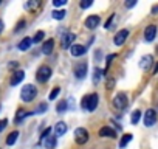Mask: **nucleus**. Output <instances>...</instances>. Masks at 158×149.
<instances>
[{
  "label": "nucleus",
  "instance_id": "obj_29",
  "mask_svg": "<svg viewBox=\"0 0 158 149\" xmlns=\"http://www.w3.org/2000/svg\"><path fill=\"white\" fill-rule=\"evenodd\" d=\"M92 5H93V2H92V0H82V2L79 3V6H81L82 10H87V8H90Z\"/></svg>",
  "mask_w": 158,
  "mask_h": 149
},
{
  "label": "nucleus",
  "instance_id": "obj_24",
  "mask_svg": "<svg viewBox=\"0 0 158 149\" xmlns=\"http://www.w3.org/2000/svg\"><path fill=\"white\" fill-rule=\"evenodd\" d=\"M30 113H25L23 110H17V115H16V120H14V123L16 124H20L22 121H23V118H27Z\"/></svg>",
  "mask_w": 158,
  "mask_h": 149
},
{
  "label": "nucleus",
  "instance_id": "obj_2",
  "mask_svg": "<svg viewBox=\"0 0 158 149\" xmlns=\"http://www.w3.org/2000/svg\"><path fill=\"white\" fill-rule=\"evenodd\" d=\"M36 95H37V89H36L33 84H27V86H23L22 90H20V100H22L23 103H31V101L36 98Z\"/></svg>",
  "mask_w": 158,
  "mask_h": 149
},
{
  "label": "nucleus",
  "instance_id": "obj_37",
  "mask_svg": "<svg viewBox=\"0 0 158 149\" xmlns=\"http://www.w3.org/2000/svg\"><path fill=\"white\" fill-rule=\"evenodd\" d=\"M136 5V0H130V2H126V8H133Z\"/></svg>",
  "mask_w": 158,
  "mask_h": 149
},
{
  "label": "nucleus",
  "instance_id": "obj_5",
  "mask_svg": "<svg viewBox=\"0 0 158 149\" xmlns=\"http://www.w3.org/2000/svg\"><path fill=\"white\" fill-rule=\"evenodd\" d=\"M73 71H74L76 79H84V78L87 76V71H89V65H87V62H77V64L74 65Z\"/></svg>",
  "mask_w": 158,
  "mask_h": 149
},
{
  "label": "nucleus",
  "instance_id": "obj_14",
  "mask_svg": "<svg viewBox=\"0 0 158 149\" xmlns=\"http://www.w3.org/2000/svg\"><path fill=\"white\" fill-rule=\"evenodd\" d=\"M99 137H104V138H116V132L110 127V126H104L99 129Z\"/></svg>",
  "mask_w": 158,
  "mask_h": 149
},
{
  "label": "nucleus",
  "instance_id": "obj_3",
  "mask_svg": "<svg viewBox=\"0 0 158 149\" xmlns=\"http://www.w3.org/2000/svg\"><path fill=\"white\" fill-rule=\"evenodd\" d=\"M51 68L48 67V65H42V67H39L37 68V71H36V81L37 83H40V84H44V83H47L50 78H51Z\"/></svg>",
  "mask_w": 158,
  "mask_h": 149
},
{
  "label": "nucleus",
  "instance_id": "obj_10",
  "mask_svg": "<svg viewBox=\"0 0 158 149\" xmlns=\"http://www.w3.org/2000/svg\"><path fill=\"white\" fill-rule=\"evenodd\" d=\"M101 23V17L99 16H89L87 19H85V28H89V30H95V28H98V25Z\"/></svg>",
  "mask_w": 158,
  "mask_h": 149
},
{
  "label": "nucleus",
  "instance_id": "obj_34",
  "mask_svg": "<svg viewBox=\"0 0 158 149\" xmlns=\"http://www.w3.org/2000/svg\"><path fill=\"white\" fill-rule=\"evenodd\" d=\"M37 5H39V2H28V3H25V10H30V8L37 6Z\"/></svg>",
  "mask_w": 158,
  "mask_h": 149
},
{
  "label": "nucleus",
  "instance_id": "obj_13",
  "mask_svg": "<svg viewBox=\"0 0 158 149\" xmlns=\"http://www.w3.org/2000/svg\"><path fill=\"white\" fill-rule=\"evenodd\" d=\"M152 64H153V56H152V54H146V56H143L141 61H139V67H141L143 70H149V68L152 67Z\"/></svg>",
  "mask_w": 158,
  "mask_h": 149
},
{
  "label": "nucleus",
  "instance_id": "obj_6",
  "mask_svg": "<svg viewBox=\"0 0 158 149\" xmlns=\"http://www.w3.org/2000/svg\"><path fill=\"white\" fill-rule=\"evenodd\" d=\"M127 104H129L127 95H126L124 92H119V93H116V96L113 98V106H115L116 109L123 110V109H126V107H127Z\"/></svg>",
  "mask_w": 158,
  "mask_h": 149
},
{
  "label": "nucleus",
  "instance_id": "obj_20",
  "mask_svg": "<svg viewBox=\"0 0 158 149\" xmlns=\"http://www.w3.org/2000/svg\"><path fill=\"white\" fill-rule=\"evenodd\" d=\"M104 76V73H102V70L101 68H98V67H95L93 68V84L96 86L99 81H101V78Z\"/></svg>",
  "mask_w": 158,
  "mask_h": 149
},
{
  "label": "nucleus",
  "instance_id": "obj_36",
  "mask_svg": "<svg viewBox=\"0 0 158 149\" xmlns=\"http://www.w3.org/2000/svg\"><path fill=\"white\" fill-rule=\"evenodd\" d=\"M25 25H27V22H25V20H20V22L17 23V27H16V31H20V30H22Z\"/></svg>",
  "mask_w": 158,
  "mask_h": 149
},
{
  "label": "nucleus",
  "instance_id": "obj_19",
  "mask_svg": "<svg viewBox=\"0 0 158 149\" xmlns=\"http://www.w3.org/2000/svg\"><path fill=\"white\" fill-rule=\"evenodd\" d=\"M42 143H44L45 149H54V147H56V137H54V135H50V137H47Z\"/></svg>",
  "mask_w": 158,
  "mask_h": 149
},
{
  "label": "nucleus",
  "instance_id": "obj_26",
  "mask_svg": "<svg viewBox=\"0 0 158 149\" xmlns=\"http://www.w3.org/2000/svg\"><path fill=\"white\" fill-rule=\"evenodd\" d=\"M139 118H141V110H133V112H132V117H130L132 124H138Z\"/></svg>",
  "mask_w": 158,
  "mask_h": 149
},
{
  "label": "nucleus",
  "instance_id": "obj_23",
  "mask_svg": "<svg viewBox=\"0 0 158 149\" xmlns=\"http://www.w3.org/2000/svg\"><path fill=\"white\" fill-rule=\"evenodd\" d=\"M65 14H67V11H65V10H56V11H53V13H51L53 19H56V20H62V19L65 17Z\"/></svg>",
  "mask_w": 158,
  "mask_h": 149
},
{
  "label": "nucleus",
  "instance_id": "obj_32",
  "mask_svg": "<svg viewBox=\"0 0 158 149\" xmlns=\"http://www.w3.org/2000/svg\"><path fill=\"white\" fill-rule=\"evenodd\" d=\"M113 19H115V14H112V16H110V17L107 19V22H106V25H104V27H106L107 30H109V28L112 27V22H113Z\"/></svg>",
  "mask_w": 158,
  "mask_h": 149
},
{
  "label": "nucleus",
  "instance_id": "obj_30",
  "mask_svg": "<svg viewBox=\"0 0 158 149\" xmlns=\"http://www.w3.org/2000/svg\"><path fill=\"white\" fill-rule=\"evenodd\" d=\"M50 134H51V127H47L45 130H42V134H40V143H42L47 137H50Z\"/></svg>",
  "mask_w": 158,
  "mask_h": 149
},
{
  "label": "nucleus",
  "instance_id": "obj_4",
  "mask_svg": "<svg viewBox=\"0 0 158 149\" xmlns=\"http://www.w3.org/2000/svg\"><path fill=\"white\" fill-rule=\"evenodd\" d=\"M89 138H90L89 137V130L85 127H77L74 130V141L77 144H85L89 141Z\"/></svg>",
  "mask_w": 158,
  "mask_h": 149
},
{
  "label": "nucleus",
  "instance_id": "obj_12",
  "mask_svg": "<svg viewBox=\"0 0 158 149\" xmlns=\"http://www.w3.org/2000/svg\"><path fill=\"white\" fill-rule=\"evenodd\" d=\"M70 53H71V56H84L85 53H87V47H84V45H79V44H74V45H71L70 47Z\"/></svg>",
  "mask_w": 158,
  "mask_h": 149
},
{
  "label": "nucleus",
  "instance_id": "obj_27",
  "mask_svg": "<svg viewBox=\"0 0 158 149\" xmlns=\"http://www.w3.org/2000/svg\"><path fill=\"white\" fill-rule=\"evenodd\" d=\"M56 110H57L59 113H64V112L67 110V101H65V100H62L60 103H57V106H56Z\"/></svg>",
  "mask_w": 158,
  "mask_h": 149
},
{
  "label": "nucleus",
  "instance_id": "obj_25",
  "mask_svg": "<svg viewBox=\"0 0 158 149\" xmlns=\"http://www.w3.org/2000/svg\"><path fill=\"white\" fill-rule=\"evenodd\" d=\"M48 110V104L47 103H42V104H39V107L33 112V113H36V115H42V113H45Z\"/></svg>",
  "mask_w": 158,
  "mask_h": 149
},
{
  "label": "nucleus",
  "instance_id": "obj_16",
  "mask_svg": "<svg viewBox=\"0 0 158 149\" xmlns=\"http://www.w3.org/2000/svg\"><path fill=\"white\" fill-rule=\"evenodd\" d=\"M74 39H76V36H74L73 33H67V34H64V37H62V47H64V48L71 47Z\"/></svg>",
  "mask_w": 158,
  "mask_h": 149
},
{
  "label": "nucleus",
  "instance_id": "obj_18",
  "mask_svg": "<svg viewBox=\"0 0 158 149\" xmlns=\"http://www.w3.org/2000/svg\"><path fill=\"white\" fill-rule=\"evenodd\" d=\"M31 44H33V40H31V37H23L20 42H19V45H17V48L20 50V51H27L30 47H31Z\"/></svg>",
  "mask_w": 158,
  "mask_h": 149
},
{
  "label": "nucleus",
  "instance_id": "obj_15",
  "mask_svg": "<svg viewBox=\"0 0 158 149\" xmlns=\"http://www.w3.org/2000/svg\"><path fill=\"white\" fill-rule=\"evenodd\" d=\"M65 134H67V124L64 121L56 123V126H54V137H64Z\"/></svg>",
  "mask_w": 158,
  "mask_h": 149
},
{
  "label": "nucleus",
  "instance_id": "obj_7",
  "mask_svg": "<svg viewBox=\"0 0 158 149\" xmlns=\"http://www.w3.org/2000/svg\"><path fill=\"white\" fill-rule=\"evenodd\" d=\"M143 121H144V126H146V127H152V126L156 123V112H155L153 109L146 110V112H144Z\"/></svg>",
  "mask_w": 158,
  "mask_h": 149
},
{
  "label": "nucleus",
  "instance_id": "obj_40",
  "mask_svg": "<svg viewBox=\"0 0 158 149\" xmlns=\"http://www.w3.org/2000/svg\"><path fill=\"white\" fill-rule=\"evenodd\" d=\"M3 30H5V25H3V20H0V34L3 33Z\"/></svg>",
  "mask_w": 158,
  "mask_h": 149
},
{
  "label": "nucleus",
  "instance_id": "obj_31",
  "mask_svg": "<svg viewBox=\"0 0 158 149\" xmlns=\"http://www.w3.org/2000/svg\"><path fill=\"white\" fill-rule=\"evenodd\" d=\"M59 93H60V87H56V89H53V90H51V93H50V96H48V98H50V100H56V96H57Z\"/></svg>",
  "mask_w": 158,
  "mask_h": 149
},
{
  "label": "nucleus",
  "instance_id": "obj_35",
  "mask_svg": "<svg viewBox=\"0 0 158 149\" xmlns=\"http://www.w3.org/2000/svg\"><path fill=\"white\" fill-rule=\"evenodd\" d=\"M8 126V120H0V132Z\"/></svg>",
  "mask_w": 158,
  "mask_h": 149
},
{
  "label": "nucleus",
  "instance_id": "obj_8",
  "mask_svg": "<svg viewBox=\"0 0 158 149\" xmlns=\"http://www.w3.org/2000/svg\"><path fill=\"white\" fill-rule=\"evenodd\" d=\"M155 37H156V25H147L144 30V40L152 42Z\"/></svg>",
  "mask_w": 158,
  "mask_h": 149
},
{
  "label": "nucleus",
  "instance_id": "obj_38",
  "mask_svg": "<svg viewBox=\"0 0 158 149\" xmlns=\"http://www.w3.org/2000/svg\"><path fill=\"white\" fill-rule=\"evenodd\" d=\"M152 14H158V5H153L152 6Z\"/></svg>",
  "mask_w": 158,
  "mask_h": 149
},
{
  "label": "nucleus",
  "instance_id": "obj_17",
  "mask_svg": "<svg viewBox=\"0 0 158 149\" xmlns=\"http://www.w3.org/2000/svg\"><path fill=\"white\" fill-rule=\"evenodd\" d=\"M53 48H54V40H53V39H48V40L44 42V45H42V53H44V54H51V53H53Z\"/></svg>",
  "mask_w": 158,
  "mask_h": 149
},
{
  "label": "nucleus",
  "instance_id": "obj_39",
  "mask_svg": "<svg viewBox=\"0 0 158 149\" xmlns=\"http://www.w3.org/2000/svg\"><path fill=\"white\" fill-rule=\"evenodd\" d=\"M113 84H115V81L112 79V81H109L107 83V89H113Z\"/></svg>",
  "mask_w": 158,
  "mask_h": 149
},
{
  "label": "nucleus",
  "instance_id": "obj_42",
  "mask_svg": "<svg viewBox=\"0 0 158 149\" xmlns=\"http://www.w3.org/2000/svg\"><path fill=\"white\" fill-rule=\"evenodd\" d=\"M158 73V62L155 64V68H153V74H156Z\"/></svg>",
  "mask_w": 158,
  "mask_h": 149
},
{
  "label": "nucleus",
  "instance_id": "obj_28",
  "mask_svg": "<svg viewBox=\"0 0 158 149\" xmlns=\"http://www.w3.org/2000/svg\"><path fill=\"white\" fill-rule=\"evenodd\" d=\"M44 37H45V33H44V31H37V33H36V36H34L31 40H33V42H36V44H39V42H42V40H44Z\"/></svg>",
  "mask_w": 158,
  "mask_h": 149
},
{
  "label": "nucleus",
  "instance_id": "obj_43",
  "mask_svg": "<svg viewBox=\"0 0 158 149\" xmlns=\"http://www.w3.org/2000/svg\"><path fill=\"white\" fill-rule=\"evenodd\" d=\"M0 5H2V2H0Z\"/></svg>",
  "mask_w": 158,
  "mask_h": 149
},
{
  "label": "nucleus",
  "instance_id": "obj_22",
  "mask_svg": "<svg viewBox=\"0 0 158 149\" xmlns=\"http://www.w3.org/2000/svg\"><path fill=\"white\" fill-rule=\"evenodd\" d=\"M132 138H133L132 134H126V135H123V138H121V141H119V147H126V146L132 141Z\"/></svg>",
  "mask_w": 158,
  "mask_h": 149
},
{
  "label": "nucleus",
  "instance_id": "obj_9",
  "mask_svg": "<svg viewBox=\"0 0 158 149\" xmlns=\"http://www.w3.org/2000/svg\"><path fill=\"white\" fill-rule=\"evenodd\" d=\"M25 78V71L23 70H16L13 74H11V79H10V84L11 86H19Z\"/></svg>",
  "mask_w": 158,
  "mask_h": 149
},
{
  "label": "nucleus",
  "instance_id": "obj_1",
  "mask_svg": "<svg viewBox=\"0 0 158 149\" xmlns=\"http://www.w3.org/2000/svg\"><path fill=\"white\" fill-rule=\"evenodd\" d=\"M98 103H99V96H98V93H90V95H85V96L82 98V101H81V107H82L84 110H87V112H93V110L96 109Z\"/></svg>",
  "mask_w": 158,
  "mask_h": 149
},
{
  "label": "nucleus",
  "instance_id": "obj_11",
  "mask_svg": "<svg viewBox=\"0 0 158 149\" xmlns=\"http://www.w3.org/2000/svg\"><path fill=\"white\" fill-rule=\"evenodd\" d=\"M127 37H129V30H121V31H118V33L115 34L113 42H115V45L121 47V45L127 40Z\"/></svg>",
  "mask_w": 158,
  "mask_h": 149
},
{
  "label": "nucleus",
  "instance_id": "obj_33",
  "mask_svg": "<svg viewBox=\"0 0 158 149\" xmlns=\"http://www.w3.org/2000/svg\"><path fill=\"white\" fill-rule=\"evenodd\" d=\"M65 3H67V0H54V2H53L54 6H64Z\"/></svg>",
  "mask_w": 158,
  "mask_h": 149
},
{
  "label": "nucleus",
  "instance_id": "obj_41",
  "mask_svg": "<svg viewBox=\"0 0 158 149\" xmlns=\"http://www.w3.org/2000/svg\"><path fill=\"white\" fill-rule=\"evenodd\" d=\"M17 67H19L17 62H11V64H10V68H17Z\"/></svg>",
  "mask_w": 158,
  "mask_h": 149
},
{
  "label": "nucleus",
  "instance_id": "obj_21",
  "mask_svg": "<svg viewBox=\"0 0 158 149\" xmlns=\"http://www.w3.org/2000/svg\"><path fill=\"white\" fill-rule=\"evenodd\" d=\"M17 137H19V132H17V130L11 132V134L8 135V138H6V144H8V146H13V144L17 141Z\"/></svg>",
  "mask_w": 158,
  "mask_h": 149
}]
</instances>
